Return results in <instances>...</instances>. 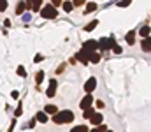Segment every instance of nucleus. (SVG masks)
Instances as JSON below:
<instances>
[{"label":"nucleus","instance_id":"obj_6","mask_svg":"<svg viewBox=\"0 0 151 132\" xmlns=\"http://www.w3.org/2000/svg\"><path fill=\"white\" fill-rule=\"evenodd\" d=\"M95 86H97V79H95V78H90L88 81H86V85H84V90H86V92H93Z\"/></svg>","mask_w":151,"mask_h":132},{"label":"nucleus","instance_id":"obj_4","mask_svg":"<svg viewBox=\"0 0 151 132\" xmlns=\"http://www.w3.org/2000/svg\"><path fill=\"white\" fill-rule=\"evenodd\" d=\"M98 46H100V50H107V48H114L116 44H114V41L113 39H100V42H98Z\"/></svg>","mask_w":151,"mask_h":132},{"label":"nucleus","instance_id":"obj_31","mask_svg":"<svg viewBox=\"0 0 151 132\" xmlns=\"http://www.w3.org/2000/svg\"><path fill=\"white\" fill-rule=\"evenodd\" d=\"M4 27H5V28H7V27H11V21H9V19H5V21H4Z\"/></svg>","mask_w":151,"mask_h":132},{"label":"nucleus","instance_id":"obj_32","mask_svg":"<svg viewBox=\"0 0 151 132\" xmlns=\"http://www.w3.org/2000/svg\"><path fill=\"white\" fill-rule=\"evenodd\" d=\"M97 107H104V102L102 100H97Z\"/></svg>","mask_w":151,"mask_h":132},{"label":"nucleus","instance_id":"obj_10","mask_svg":"<svg viewBox=\"0 0 151 132\" xmlns=\"http://www.w3.org/2000/svg\"><path fill=\"white\" fill-rule=\"evenodd\" d=\"M44 111H46V113H49V115H56V113H58V107H56V106H53V104H48V106L44 107Z\"/></svg>","mask_w":151,"mask_h":132},{"label":"nucleus","instance_id":"obj_8","mask_svg":"<svg viewBox=\"0 0 151 132\" xmlns=\"http://www.w3.org/2000/svg\"><path fill=\"white\" fill-rule=\"evenodd\" d=\"M90 120H92V123H93V125H100V123H102V120H104V116H102V113H93V116H92Z\"/></svg>","mask_w":151,"mask_h":132},{"label":"nucleus","instance_id":"obj_13","mask_svg":"<svg viewBox=\"0 0 151 132\" xmlns=\"http://www.w3.org/2000/svg\"><path fill=\"white\" fill-rule=\"evenodd\" d=\"M72 9H74V2H67V0H65V2H63V11L70 12Z\"/></svg>","mask_w":151,"mask_h":132},{"label":"nucleus","instance_id":"obj_22","mask_svg":"<svg viewBox=\"0 0 151 132\" xmlns=\"http://www.w3.org/2000/svg\"><path fill=\"white\" fill-rule=\"evenodd\" d=\"M132 4V0H121V2H118V7H128Z\"/></svg>","mask_w":151,"mask_h":132},{"label":"nucleus","instance_id":"obj_27","mask_svg":"<svg viewBox=\"0 0 151 132\" xmlns=\"http://www.w3.org/2000/svg\"><path fill=\"white\" fill-rule=\"evenodd\" d=\"M63 2L61 0H51V6H55V7H58V6H61Z\"/></svg>","mask_w":151,"mask_h":132},{"label":"nucleus","instance_id":"obj_14","mask_svg":"<svg viewBox=\"0 0 151 132\" xmlns=\"http://www.w3.org/2000/svg\"><path fill=\"white\" fill-rule=\"evenodd\" d=\"M90 62L98 63V62H100V53H92V55H90Z\"/></svg>","mask_w":151,"mask_h":132},{"label":"nucleus","instance_id":"obj_25","mask_svg":"<svg viewBox=\"0 0 151 132\" xmlns=\"http://www.w3.org/2000/svg\"><path fill=\"white\" fill-rule=\"evenodd\" d=\"M5 9H7V0H0V11L4 12Z\"/></svg>","mask_w":151,"mask_h":132},{"label":"nucleus","instance_id":"obj_12","mask_svg":"<svg viewBox=\"0 0 151 132\" xmlns=\"http://www.w3.org/2000/svg\"><path fill=\"white\" fill-rule=\"evenodd\" d=\"M37 122L46 123V122H48V113H46V111H44V113H37Z\"/></svg>","mask_w":151,"mask_h":132},{"label":"nucleus","instance_id":"obj_9","mask_svg":"<svg viewBox=\"0 0 151 132\" xmlns=\"http://www.w3.org/2000/svg\"><path fill=\"white\" fill-rule=\"evenodd\" d=\"M125 39H126V42H128V44L132 46V44L135 42V32H134V30H130V32L126 34V37H125Z\"/></svg>","mask_w":151,"mask_h":132},{"label":"nucleus","instance_id":"obj_21","mask_svg":"<svg viewBox=\"0 0 151 132\" xmlns=\"http://www.w3.org/2000/svg\"><path fill=\"white\" fill-rule=\"evenodd\" d=\"M97 9V4H93V2H90L88 6H86V14H88V12H92V11H95Z\"/></svg>","mask_w":151,"mask_h":132},{"label":"nucleus","instance_id":"obj_35","mask_svg":"<svg viewBox=\"0 0 151 132\" xmlns=\"http://www.w3.org/2000/svg\"><path fill=\"white\" fill-rule=\"evenodd\" d=\"M107 132H111V130H107Z\"/></svg>","mask_w":151,"mask_h":132},{"label":"nucleus","instance_id":"obj_11","mask_svg":"<svg viewBox=\"0 0 151 132\" xmlns=\"http://www.w3.org/2000/svg\"><path fill=\"white\" fill-rule=\"evenodd\" d=\"M25 9H27V2H19V4L16 6V14H19V16H21V14L25 12Z\"/></svg>","mask_w":151,"mask_h":132},{"label":"nucleus","instance_id":"obj_24","mask_svg":"<svg viewBox=\"0 0 151 132\" xmlns=\"http://www.w3.org/2000/svg\"><path fill=\"white\" fill-rule=\"evenodd\" d=\"M92 116H93V111H92V107H90V109H84V118H88V120H90Z\"/></svg>","mask_w":151,"mask_h":132},{"label":"nucleus","instance_id":"obj_19","mask_svg":"<svg viewBox=\"0 0 151 132\" xmlns=\"http://www.w3.org/2000/svg\"><path fill=\"white\" fill-rule=\"evenodd\" d=\"M40 6H42V0H33V12H37V11H40Z\"/></svg>","mask_w":151,"mask_h":132},{"label":"nucleus","instance_id":"obj_16","mask_svg":"<svg viewBox=\"0 0 151 132\" xmlns=\"http://www.w3.org/2000/svg\"><path fill=\"white\" fill-rule=\"evenodd\" d=\"M97 25H98V21L95 19V21H92V23H88V25H86V27H84V30H88V32H92V30H93V28H95Z\"/></svg>","mask_w":151,"mask_h":132},{"label":"nucleus","instance_id":"obj_18","mask_svg":"<svg viewBox=\"0 0 151 132\" xmlns=\"http://www.w3.org/2000/svg\"><path fill=\"white\" fill-rule=\"evenodd\" d=\"M142 50L144 51H151V44H149V41H148V37L142 41Z\"/></svg>","mask_w":151,"mask_h":132},{"label":"nucleus","instance_id":"obj_2","mask_svg":"<svg viewBox=\"0 0 151 132\" xmlns=\"http://www.w3.org/2000/svg\"><path fill=\"white\" fill-rule=\"evenodd\" d=\"M40 14H42V18H46V19H55L58 12H56L55 6H44L40 9Z\"/></svg>","mask_w":151,"mask_h":132},{"label":"nucleus","instance_id":"obj_34","mask_svg":"<svg viewBox=\"0 0 151 132\" xmlns=\"http://www.w3.org/2000/svg\"><path fill=\"white\" fill-rule=\"evenodd\" d=\"M148 41H149V44H151V37H148Z\"/></svg>","mask_w":151,"mask_h":132},{"label":"nucleus","instance_id":"obj_7","mask_svg":"<svg viewBox=\"0 0 151 132\" xmlns=\"http://www.w3.org/2000/svg\"><path fill=\"white\" fill-rule=\"evenodd\" d=\"M56 85H58V83H56L55 79H51V81H49V86H48V92H46V94H48L49 97H53V95H55V92H56Z\"/></svg>","mask_w":151,"mask_h":132},{"label":"nucleus","instance_id":"obj_33","mask_svg":"<svg viewBox=\"0 0 151 132\" xmlns=\"http://www.w3.org/2000/svg\"><path fill=\"white\" fill-rule=\"evenodd\" d=\"M92 132H100V130H98V129H93V130H92Z\"/></svg>","mask_w":151,"mask_h":132},{"label":"nucleus","instance_id":"obj_1","mask_svg":"<svg viewBox=\"0 0 151 132\" xmlns=\"http://www.w3.org/2000/svg\"><path fill=\"white\" fill-rule=\"evenodd\" d=\"M74 120V113L72 111H60V113H56L55 116H53V122L55 123H70Z\"/></svg>","mask_w":151,"mask_h":132},{"label":"nucleus","instance_id":"obj_15","mask_svg":"<svg viewBox=\"0 0 151 132\" xmlns=\"http://www.w3.org/2000/svg\"><path fill=\"white\" fill-rule=\"evenodd\" d=\"M70 132H88V127H84V125H77V127H74Z\"/></svg>","mask_w":151,"mask_h":132},{"label":"nucleus","instance_id":"obj_17","mask_svg":"<svg viewBox=\"0 0 151 132\" xmlns=\"http://www.w3.org/2000/svg\"><path fill=\"white\" fill-rule=\"evenodd\" d=\"M149 32H151V28H149V27H142V28H141V35H142L144 39H146V37H149Z\"/></svg>","mask_w":151,"mask_h":132},{"label":"nucleus","instance_id":"obj_30","mask_svg":"<svg viewBox=\"0 0 151 132\" xmlns=\"http://www.w3.org/2000/svg\"><path fill=\"white\" fill-rule=\"evenodd\" d=\"M113 50H114V53H121V51H123V50H121V48H120V46H114V48H113Z\"/></svg>","mask_w":151,"mask_h":132},{"label":"nucleus","instance_id":"obj_28","mask_svg":"<svg viewBox=\"0 0 151 132\" xmlns=\"http://www.w3.org/2000/svg\"><path fill=\"white\" fill-rule=\"evenodd\" d=\"M84 2H86V0H74V6H76V7H79V6H83Z\"/></svg>","mask_w":151,"mask_h":132},{"label":"nucleus","instance_id":"obj_20","mask_svg":"<svg viewBox=\"0 0 151 132\" xmlns=\"http://www.w3.org/2000/svg\"><path fill=\"white\" fill-rule=\"evenodd\" d=\"M42 79H44V72L39 71V72H37V76H35V83H37V85H40V83H42Z\"/></svg>","mask_w":151,"mask_h":132},{"label":"nucleus","instance_id":"obj_29","mask_svg":"<svg viewBox=\"0 0 151 132\" xmlns=\"http://www.w3.org/2000/svg\"><path fill=\"white\" fill-rule=\"evenodd\" d=\"M63 69H65V63H63V65H60V67H58V71H56V72H58V74H61V72H63Z\"/></svg>","mask_w":151,"mask_h":132},{"label":"nucleus","instance_id":"obj_3","mask_svg":"<svg viewBox=\"0 0 151 132\" xmlns=\"http://www.w3.org/2000/svg\"><path fill=\"white\" fill-rule=\"evenodd\" d=\"M97 48H100L97 41H86V42H84V46H83V50H84L86 53H90V55H92Z\"/></svg>","mask_w":151,"mask_h":132},{"label":"nucleus","instance_id":"obj_5","mask_svg":"<svg viewBox=\"0 0 151 132\" xmlns=\"http://www.w3.org/2000/svg\"><path fill=\"white\" fill-rule=\"evenodd\" d=\"M92 104H93V97H92V95H86V97L81 100V104H79V106H81V109H90V107H92Z\"/></svg>","mask_w":151,"mask_h":132},{"label":"nucleus","instance_id":"obj_26","mask_svg":"<svg viewBox=\"0 0 151 132\" xmlns=\"http://www.w3.org/2000/svg\"><path fill=\"white\" fill-rule=\"evenodd\" d=\"M21 113H23V107H21V104H19V106H18V109H16V113H14V115H16V116H21Z\"/></svg>","mask_w":151,"mask_h":132},{"label":"nucleus","instance_id":"obj_23","mask_svg":"<svg viewBox=\"0 0 151 132\" xmlns=\"http://www.w3.org/2000/svg\"><path fill=\"white\" fill-rule=\"evenodd\" d=\"M18 76H21V78H25V76H27V71H25V67H21V65L18 67Z\"/></svg>","mask_w":151,"mask_h":132}]
</instances>
